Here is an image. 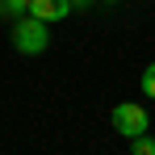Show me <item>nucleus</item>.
Wrapping results in <instances>:
<instances>
[{
  "label": "nucleus",
  "instance_id": "obj_1",
  "mask_svg": "<svg viewBox=\"0 0 155 155\" xmlns=\"http://www.w3.org/2000/svg\"><path fill=\"white\" fill-rule=\"evenodd\" d=\"M13 46L21 54H42L51 46V34H46V21L42 17H21V21H13Z\"/></svg>",
  "mask_w": 155,
  "mask_h": 155
},
{
  "label": "nucleus",
  "instance_id": "obj_2",
  "mask_svg": "<svg viewBox=\"0 0 155 155\" xmlns=\"http://www.w3.org/2000/svg\"><path fill=\"white\" fill-rule=\"evenodd\" d=\"M113 130L117 134H126V138H138V134H147V109L143 105H134V101H122V105H113Z\"/></svg>",
  "mask_w": 155,
  "mask_h": 155
},
{
  "label": "nucleus",
  "instance_id": "obj_6",
  "mask_svg": "<svg viewBox=\"0 0 155 155\" xmlns=\"http://www.w3.org/2000/svg\"><path fill=\"white\" fill-rule=\"evenodd\" d=\"M143 92H147V97L155 101V63L147 67V71H143Z\"/></svg>",
  "mask_w": 155,
  "mask_h": 155
},
{
  "label": "nucleus",
  "instance_id": "obj_4",
  "mask_svg": "<svg viewBox=\"0 0 155 155\" xmlns=\"http://www.w3.org/2000/svg\"><path fill=\"white\" fill-rule=\"evenodd\" d=\"M21 13H29V0H0V17L4 21H21Z\"/></svg>",
  "mask_w": 155,
  "mask_h": 155
},
{
  "label": "nucleus",
  "instance_id": "obj_7",
  "mask_svg": "<svg viewBox=\"0 0 155 155\" xmlns=\"http://www.w3.org/2000/svg\"><path fill=\"white\" fill-rule=\"evenodd\" d=\"M105 4H117V0H105Z\"/></svg>",
  "mask_w": 155,
  "mask_h": 155
},
{
  "label": "nucleus",
  "instance_id": "obj_5",
  "mask_svg": "<svg viewBox=\"0 0 155 155\" xmlns=\"http://www.w3.org/2000/svg\"><path fill=\"white\" fill-rule=\"evenodd\" d=\"M130 143H134V147H130L134 155H155V138L151 134H138V138H130Z\"/></svg>",
  "mask_w": 155,
  "mask_h": 155
},
{
  "label": "nucleus",
  "instance_id": "obj_3",
  "mask_svg": "<svg viewBox=\"0 0 155 155\" xmlns=\"http://www.w3.org/2000/svg\"><path fill=\"white\" fill-rule=\"evenodd\" d=\"M76 8V0H29V17H42V21H59Z\"/></svg>",
  "mask_w": 155,
  "mask_h": 155
}]
</instances>
